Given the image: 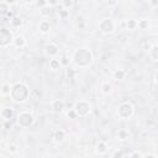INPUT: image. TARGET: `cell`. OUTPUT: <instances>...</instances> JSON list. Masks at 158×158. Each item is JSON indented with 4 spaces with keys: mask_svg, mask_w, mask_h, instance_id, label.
I'll return each mask as SVG.
<instances>
[{
    "mask_svg": "<svg viewBox=\"0 0 158 158\" xmlns=\"http://www.w3.org/2000/svg\"><path fill=\"white\" fill-rule=\"evenodd\" d=\"M11 98L16 102H24L27 98L30 97V89L22 83H16L14 87H11Z\"/></svg>",
    "mask_w": 158,
    "mask_h": 158,
    "instance_id": "obj_1",
    "label": "cell"
},
{
    "mask_svg": "<svg viewBox=\"0 0 158 158\" xmlns=\"http://www.w3.org/2000/svg\"><path fill=\"white\" fill-rule=\"evenodd\" d=\"M73 61H74V63L78 64L79 67H88L93 61L92 52L87 48L77 50L73 54Z\"/></svg>",
    "mask_w": 158,
    "mask_h": 158,
    "instance_id": "obj_2",
    "label": "cell"
},
{
    "mask_svg": "<svg viewBox=\"0 0 158 158\" xmlns=\"http://www.w3.org/2000/svg\"><path fill=\"white\" fill-rule=\"evenodd\" d=\"M11 42H14V38H12V32L6 29V27H1L0 29V46L5 48V47H8Z\"/></svg>",
    "mask_w": 158,
    "mask_h": 158,
    "instance_id": "obj_3",
    "label": "cell"
},
{
    "mask_svg": "<svg viewBox=\"0 0 158 158\" xmlns=\"http://www.w3.org/2000/svg\"><path fill=\"white\" fill-rule=\"evenodd\" d=\"M17 122L21 127H30L33 123V116L27 111L20 113L17 116Z\"/></svg>",
    "mask_w": 158,
    "mask_h": 158,
    "instance_id": "obj_4",
    "label": "cell"
},
{
    "mask_svg": "<svg viewBox=\"0 0 158 158\" xmlns=\"http://www.w3.org/2000/svg\"><path fill=\"white\" fill-rule=\"evenodd\" d=\"M75 110V113H77L78 116H87L89 114V111H90V104L87 101H78L75 102V105L73 107Z\"/></svg>",
    "mask_w": 158,
    "mask_h": 158,
    "instance_id": "obj_5",
    "label": "cell"
},
{
    "mask_svg": "<svg viewBox=\"0 0 158 158\" xmlns=\"http://www.w3.org/2000/svg\"><path fill=\"white\" fill-rule=\"evenodd\" d=\"M132 113H133V107H132V105L130 104V102H123V104H121L120 107H119V115H120V118H122V119L131 118Z\"/></svg>",
    "mask_w": 158,
    "mask_h": 158,
    "instance_id": "obj_6",
    "label": "cell"
},
{
    "mask_svg": "<svg viewBox=\"0 0 158 158\" xmlns=\"http://www.w3.org/2000/svg\"><path fill=\"white\" fill-rule=\"evenodd\" d=\"M99 27H100V30L104 32V33H111L115 30V24L110 19H104L100 22Z\"/></svg>",
    "mask_w": 158,
    "mask_h": 158,
    "instance_id": "obj_7",
    "label": "cell"
},
{
    "mask_svg": "<svg viewBox=\"0 0 158 158\" xmlns=\"http://www.w3.org/2000/svg\"><path fill=\"white\" fill-rule=\"evenodd\" d=\"M46 54L50 57H54L58 54V47L54 43H50L48 46L46 47Z\"/></svg>",
    "mask_w": 158,
    "mask_h": 158,
    "instance_id": "obj_8",
    "label": "cell"
},
{
    "mask_svg": "<svg viewBox=\"0 0 158 158\" xmlns=\"http://www.w3.org/2000/svg\"><path fill=\"white\" fill-rule=\"evenodd\" d=\"M51 106H52L54 113H61L62 110L64 109V102L62 101V100H53Z\"/></svg>",
    "mask_w": 158,
    "mask_h": 158,
    "instance_id": "obj_9",
    "label": "cell"
},
{
    "mask_svg": "<svg viewBox=\"0 0 158 158\" xmlns=\"http://www.w3.org/2000/svg\"><path fill=\"white\" fill-rule=\"evenodd\" d=\"M1 118L5 121H9L14 118V110L12 109H3L1 110Z\"/></svg>",
    "mask_w": 158,
    "mask_h": 158,
    "instance_id": "obj_10",
    "label": "cell"
},
{
    "mask_svg": "<svg viewBox=\"0 0 158 158\" xmlns=\"http://www.w3.org/2000/svg\"><path fill=\"white\" fill-rule=\"evenodd\" d=\"M64 137H66V132L63 131V130H58V131H56L53 135V139L56 142H62L64 140Z\"/></svg>",
    "mask_w": 158,
    "mask_h": 158,
    "instance_id": "obj_11",
    "label": "cell"
},
{
    "mask_svg": "<svg viewBox=\"0 0 158 158\" xmlns=\"http://www.w3.org/2000/svg\"><path fill=\"white\" fill-rule=\"evenodd\" d=\"M51 30V25L48 21H46V20H43V21L40 22V31L42 33H47Z\"/></svg>",
    "mask_w": 158,
    "mask_h": 158,
    "instance_id": "obj_12",
    "label": "cell"
},
{
    "mask_svg": "<svg viewBox=\"0 0 158 158\" xmlns=\"http://www.w3.org/2000/svg\"><path fill=\"white\" fill-rule=\"evenodd\" d=\"M113 77L115 80H122L123 77H125V71L122 69H116L114 73H113Z\"/></svg>",
    "mask_w": 158,
    "mask_h": 158,
    "instance_id": "obj_13",
    "label": "cell"
},
{
    "mask_svg": "<svg viewBox=\"0 0 158 158\" xmlns=\"http://www.w3.org/2000/svg\"><path fill=\"white\" fill-rule=\"evenodd\" d=\"M107 151V145L105 142H102V141H100L98 145H97V152L98 153H105Z\"/></svg>",
    "mask_w": 158,
    "mask_h": 158,
    "instance_id": "obj_14",
    "label": "cell"
},
{
    "mask_svg": "<svg viewBox=\"0 0 158 158\" xmlns=\"http://www.w3.org/2000/svg\"><path fill=\"white\" fill-rule=\"evenodd\" d=\"M10 11L9 9V4L6 1H1L0 3V12H1V15H8V12Z\"/></svg>",
    "mask_w": 158,
    "mask_h": 158,
    "instance_id": "obj_15",
    "label": "cell"
},
{
    "mask_svg": "<svg viewBox=\"0 0 158 158\" xmlns=\"http://www.w3.org/2000/svg\"><path fill=\"white\" fill-rule=\"evenodd\" d=\"M14 45H15L16 47H19V48H21V47L25 46V38L22 36H17L14 38Z\"/></svg>",
    "mask_w": 158,
    "mask_h": 158,
    "instance_id": "obj_16",
    "label": "cell"
},
{
    "mask_svg": "<svg viewBox=\"0 0 158 158\" xmlns=\"http://www.w3.org/2000/svg\"><path fill=\"white\" fill-rule=\"evenodd\" d=\"M149 54H151V58H152L153 61H158V45L151 47Z\"/></svg>",
    "mask_w": 158,
    "mask_h": 158,
    "instance_id": "obj_17",
    "label": "cell"
},
{
    "mask_svg": "<svg viewBox=\"0 0 158 158\" xmlns=\"http://www.w3.org/2000/svg\"><path fill=\"white\" fill-rule=\"evenodd\" d=\"M10 24H11L12 27H20V26L22 25V20L20 19V17H17V16H15V17H14L11 21H10Z\"/></svg>",
    "mask_w": 158,
    "mask_h": 158,
    "instance_id": "obj_18",
    "label": "cell"
},
{
    "mask_svg": "<svg viewBox=\"0 0 158 158\" xmlns=\"http://www.w3.org/2000/svg\"><path fill=\"white\" fill-rule=\"evenodd\" d=\"M50 67H51V69H58V68L61 67V61L51 59L50 61Z\"/></svg>",
    "mask_w": 158,
    "mask_h": 158,
    "instance_id": "obj_19",
    "label": "cell"
},
{
    "mask_svg": "<svg viewBox=\"0 0 158 158\" xmlns=\"http://www.w3.org/2000/svg\"><path fill=\"white\" fill-rule=\"evenodd\" d=\"M126 25H127V29H128V30H135L136 27L139 26V24H137L135 20H128Z\"/></svg>",
    "mask_w": 158,
    "mask_h": 158,
    "instance_id": "obj_20",
    "label": "cell"
},
{
    "mask_svg": "<svg viewBox=\"0 0 158 158\" xmlns=\"http://www.w3.org/2000/svg\"><path fill=\"white\" fill-rule=\"evenodd\" d=\"M10 93H11V88H10V85L9 84H4L3 85V88H1V94L3 95H10Z\"/></svg>",
    "mask_w": 158,
    "mask_h": 158,
    "instance_id": "obj_21",
    "label": "cell"
},
{
    "mask_svg": "<svg viewBox=\"0 0 158 158\" xmlns=\"http://www.w3.org/2000/svg\"><path fill=\"white\" fill-rule=\"evenodd\" d=\"M111 84H109V83H104L102 84V87H101V89H102V92H104L105 94H109L110 92H111Z\"/></svg>",
    "mask_w": 158,
    "mask_h": 158,
    "instance_id": "obj_22",
    "label": "cell"
},
{
    "mask_svg": "<svg viewBox=\"0 0 158 158\" xmlns=\"http://www.w3.org/2000/svg\"><path fill=\"white\" fill-rule=\"evenodd\" d=\"M67 77L68 79H73L75 77V71L73 68H67Z\"/></svg>",
    "mask_w": 158,
    "mask_h": 158,
    "instance_id": "obj_23",
    "label": "cell"
},
{
    "mask_svg": "<svg viewBox=\"0 0 158 158\" xmlns=\"http://www.w3.org/2000/svg\"><path fill=\"white\" fill-rule=\"evenodd\" d=\"M127 137H128V132L126 131V130H120V131H119V139L126 140Z\"/></svg>",
    "mask_w": 158,
    "mask_h": 158,
    "instance_id": "obj_24",
    "label": "cell"
},
{
    "mask_svg": "<svg viewBox=\"0 0 158 158\" xmlns=\"http://www.w3.org/2000/svg\"><path fill=\"white\" fill-rule=\"evenodd\" d=\"M123 157V151L122 149H118V151H115V152L113 153L111 158H122Z\"/></svg>",
    "mask_w": 158,
    "mask_h": 158,
    "instance_id": "obj_25",
    "label": "cell"
},
{
    "mask_svg": "<svg viewBox=\"0 0 158 158\" xmlns=\"http://www.w3.org/2000/svg\"><path fill=\"white\" fill-rule=\"evenodd\" d=\"M67 116H68V118H71V119H75L78 115H77V113H75V110H74V109H71L67 113Z\"/></svg>",
    "mask_w": 158,
    "mask_h": 158,
    "instance_id": "obj_26",
    "label": "cell"
},
{
    "mask_svg": "<svg viewBox=\"0 0 158 158\" xmlns=\"http://www.w3.org/2000/svg\"><path fill=\"white\" fill-rule=\"evenodd\" d=\"M59 15L62 19H67L68 16H69V11L68 10H59Z\"/></svg>",
    "mask_w": 158,
    "mask_h": 158,
    "instance_id": "obj_27",
    "label": "cell"
},
{
    "mask_svg": "<svg viewBox=\"0 0 158 158\" xmlns=\"http://www.w3.org/2000/svg\"><path fill=\"white\" fill-rule=\"evenodd\" d=\"M147 26H148V22L146 21V20H141V21L139 22V27H141V29H146Z\"/></svg>",
    "mask_w": 158,
    "mask_h": 158,
    "instance_id": "obj_28",
    "label": "cell"
},
{
    "mask_svg": "<svg viewBox=\"0 0 158 158\" xmlns=\"http://www.w3.org/2000/svg\"><path fill=\"white\" fill-rule=\"evenodd\" d=\"M8 151H9V152H11V153H15L17 151V147L15 145H9L8 146Z\"/></svg>",
    "mask_w": 158,
    "mask_h": 158,
    "instance_id": "obj_29",
    "label": "cell"
},
{
    "mask_svg": "<svg viewBox=\"0 0 158 158\" xmlns=\"http://www.w3.org/2000/svg\"><path fill=\"white\" fill-rule=\"evenodd\" d=\"M131 158H142V157L137 151H135V152H132V154H131Z\"/></svg>",
    "mask_w": 158,
    "mask_h": 158,
    "instance_id": "obj_30",
    "label": "cell"
},
{
    "mask_svg": "<svg viewBox=\"0 0 158 158\" xmlns=\"http://www.w3.org/2000/svg\"><path fill=\"white\" fill-rule=\"evenodd\" d=\"M61 64H63V66H67L68 64V58L67 57H63L61 59Z\"/></svg>",
    "mask_w": 158,
    "mask_h": 158,
    "instance_id": "obj_31",
    "label": "cell"
},
{
    "mask_svg": "<svg viewBox=\"0 0 158 158\" xmlns=\"http://www.w3.org/2000/svg\"><path fill=\"white\" fill-rule=\"evenodd\" d=\"M37 5L38 6H46V5H48V3L47 1H37Z\"/></svg>",
    "mask_w": 158,
    "mask_h": 158,
    "instance_id": "obj_32",
    "label": "cell"
},
{
    "mask_svg": "<svg viewBox=\"0 0 158 158\" xmlns=\"http://www.w3.org/2000/svg\"><path fill=\"white\" fill-rule=\"evenodd\" d=\"M63 5H64V6H72V5H73V1H64Z\"/></svg>",
    "mask_w": 158,
    "mask_h": 158,
    "instance_id": "obj_33",
    "label": "cell"
},
{
    "mask_svg": "<svg viewBox=\"0 0 158 158\" xmlns=\"http://www.w3.org/2000/svg\"><path fill=\"white\" fill-rule=\"evenodd\" d=\"M142 158H156V156H153V154H146V156H143Z\"/></svg>",
    "mask_w": 158,
    "mask_h": 158,
    "instance_id": "obj_34",
    "label": "cell"
},
{
    "mask_svg": "<svg viewBox=\"0 0 158 158\" xmlns=\"http://www.w3.org/2000/svg\"><path fill=\"white\" fill-rule=\"evenodd\" d=\"M48 4H50V5H57V4H58V1H50Z\"/></svg>",
    "mask_w": 158,
    "mask_h": 158,
    "instance_id": "obj_35",
    "label": "cell"
},
{
    "mask_svg": "<svg viewBox=\"0 0 158 158\" xmlns=\"http://www.w3.org/2000/svg\"><path fill=\"white\" fill-rule=\"evenodd\" d=\"M156 82L158 83V71H157V73H156Z\"/></svg>",
    "mask_w": 158,
    "mask_h": 158,
    "instance_id": "obj_36",
    "label": "cell"
},
{
    "mask_svg": "<svg viewBox=\"0 0 158 158\" xmlns=\"http://www.w3.org/2000/svg\"><path fill=\"white\" fill-rule=\"evenodd\" d=\"M106 158H109V157H106ZM110 158H111V157H110Z\"/></svg>",
    "mask_w": 158,
    "mask_h": 158,
    "instance_id": "obj_37",
    "label": "cell"
}]
</instances>
